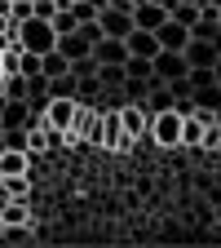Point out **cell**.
Listing matches in <instances>:
<instances>
[{
	"label": "cell",
	"mask_w": 221,
	"mask_h": 248,
	"mask_svg": "<svg viewBox=\"0 0 221 248\" xmlns=\"http://www.w3.org/2000/svg\"><path fill=\"white\" fill-rule=\"evenodd\" d=\"M9 31H14V40H18L27 53H49V49L58 45V31H53L49 18H27L22 27H9Z\"/></svg>",
	"instance_id": "6da1fadb"
},
{
	"label": "cell",
	"mask_w": 221,
	"mask_h": 248,
	"mask_svg": "<svg viewBox=\"0 0 221 248\" xmlns=\"http://www.w3.org/2000/svg\"><path fill=\"white\" fill-rule=\"evenodd\" d=\"M62 71H67V58H62L58 49H49V53H40V76H62Z\"/></svg>",
	"instance_id": "44dd1931"
},
{
	"label": "cell",
	"mask_w": 221,
	"mask_h": 248,
	"mask_svg": "<svg viewBox=\"0 0 221 248\" xmlns=\"http://www.w3.org/2000/svg\"><path fill=\"white\" fill-rule=\"evenodd\" d=\"M5 204H9V195H5V191H0V208H5Z\"/></svg>",
	"instance_id": "f546056e"
},
{
	"label": "cell",
	"mask_w": 221,
	"mask_h": 248,
	"mask_svg": "<svg viewBox=\"0 0 221 248\" xmlns=\"http://www.w3.org/2000/svg\"><path fill=\"white\" fill-rule=\"evenodd\" d=\"M93 58H98V62H124V58H129V49H124V40L102 36L98 45H93Z\"/></svg>",
	"instance_id": "9a60e30c"
},
{
	"label": "cell",
	"mask_w": 221,
	"mask_h": 248,
	"mask_svg": "<svg viewBox=\"0 0 221 248\" xmlns=\"http://www.w3.org/2000/svg\"><path fill=\"white\" fill-rule=\"evenodd\" d=\"M98 27H102V36H111V40H124V36H129V31H133V14H124V9H102L98 14Z\"/></svg>",
	"instance_id": "52a82bcc"
},
{
	"label": "cell",
	"mask_w": 221,
	"mask_h": 248,
	"mask_svg": "<svg viewBox=\"0 0 221 248\" xmlns=\"http://www.w3.org/2000/svg\"><path fill=\"white\" fill-rule=\"evenodd\" d=\"M124 80H129L124 76V62H98V84L102 89H119Z\"/></svg>",
	"instance_id": "e0dca14e"
},
{
	"label": "cell",
	"mask_w": 221,
	"mask_h": 248,
	"mask_svg": "<svg viewBox=\"0 0 221 248\" xmlns=\"http://www.w3.org/2000/svg\"><path fill=\"white\" fill-rule=\"evenodd\" d=\"M53 49H58L62 58H67V62H71V58H84V53H93V45L80 36V31H67V36H58V45H53Z\"/></svg>",
	"instance_id": "4fadbf2b"
},
{
	"label": "cell",
	"mask_w": 221,
	"mask_h": 248,
	"mask_svg": "<svg viewBox=\"0 0 221 248\" xmlns=\"http://www.w3.org/2000/svg\"><path fill=\"white\" fill-rule=\"evenodd\" d=\"M5 102H9V98H5V93H0V115H5Z\"/></svg>",
	"instance_id": "f1b7e54d"
},
{
	"label": "cell",
	"mask_w": 221,
	"mask_h": 248,
	"mask_svg": "<svg viewBox=\"0 0 221 248\" xmlns=\"http://www.w3.org/2000/svg\"><path fill=\"white\" fill-rule=\"evenodd\" d=\"M115 115H119V129L129 133L133 142H137V138H146V124H150V111H146L142 102H129V107H119Z\"/></svg>",
	"instance_id": "5b68a950"
},
{
	"label": "cell",
	"mask_w": 221,
	"mask_h": 248,
	"mask_svg": "<svg viewBox=\"0 0 221 248\" xmlns=\"http://www.w3.org/2000/svg\"><path fill=\"white\" fill-rule=\"evenodd\" d=\"M212 49H217V58H221V31H217V36H212Z\"/></svg>",
	"instance_id": "4316f807"
},
{
	"label": "cell",
	"mask_w": 221,
	"mask_h": 248,
	"mask_svg": "<svg viewBox=\"0 0 221 248\" xmlns=\"http://www.w3.org/2000/svg\"><path fill=\"white\" fill-rule=\"evenodd\" d=\"M217 169H221V160H217Z\"/></svg>",
	"instance_id": "836d02e7"
},
{
	"label": "cell",
	"mask_w": 221,
	"mask_h": 248,
	"mask_svg": "<svg viewBox=\"0 0 221 248\" xmlns=\"http://www.w3.org/2000/svg\"><path fill=\"white\" fill-rule=\"evenodd\" d=\"M9 222H31V213H27V200H9L5 208H0V226H9Z\"/></svg>",
	"instance_id": "ffe728a7"
},
{
	"label": "cell",
	"mask_w": 221,
	"mask_h": 248,
	"mask_svg": "<svg viewBox=\"0 0 221 248\" xmlns=\"http://www.w3.org/2000/svg\"><path fill=\"white\" fill-rule=\"evenodd\" d=\"M75 98H49V107H44V124L53 133H67L71 129V120H75Z\"/></svg>",
	"instance_id": "277c9868"
},
{
	"label": "cell",
	"mask_w": 221,
	"mask_h": 248,
	"mask_svg": "<svg viewBox=\"0 0 221 248\" xmlns=\"http://www.w3.org/2000/svg\"><path fill=\"white\" fill-rule=\"evenodd\" d=\"M164 18H168L164 0H142V5H133V27H142V31H155Z\"/></svg>",
	"instance_id": "ba28073f"
},
{
	"label": "cell",
	"mask_w": 221,
	"mask_h": 248,
	"mask_svg": "<svg viewBox=\"0 0 221 248\" xmlns=\"http://www.w3.org/2000/svg\"><path fill=\"white\" fill-rule=\"evenodd\" d=\"M0 239H5V244H27V239H31V222H9V226H0Z\"/></svg>",
	"instance_id": "7402d4cb"
},
{
	"label": "cell",
	"mask_w": 221,
	"mask_h": 248,
	"mask_svg": "<svg viewBox=\"0 0 221 248\" xmlns=\"http://www.w3.org/2000/svg\"><path fill=\"white\" fill-rule=\"evenodd\" d=\"M75 89H80V80L71 71H62V76L49 80V98H75Z\"/></svg>",
	"instance_id": "ac0fdd59"
},
{
	"label": "cell",
	"mask_w": 221,
	"mask_h": 248,
	"mask_svg": "<svg viewBox=\"0 0 221 248\" xmlns=\"http://www.w3.org/2000/svg\"><path fill=\"white\" fill-rule=\"evenodd\" d=\"M124 89H129V102H142L146 98V80H124Z\"/></svg>",
	"instance_id": "484cf974"
},
{
	"label": "cell",
	"mask_w": 221,
	"mask_h": 248,
	"mask_svg": "<svg viewBox=\"0 0 221 248\" xmlns=\"http://www.w3.org/2000/svg\"><path fill=\"white\" fill-rule=\"evenodd\" d=\"M75 31H80V36H84L88 45H98V40H102V27H98V18H84V22L75 27Z\"/></svg>",
	"instance_id": "d4e9b609"
},
{
	"label": "cell",
	"mask_w": 221,
	"mask_h": 248,
	"mask_svg": "<svg viewBox=\"0 0 221 248\" xmlns=\"http://www.w3.org/2000/svg\"><path fill=\"white\" fill-rule=\"evenodd\" d=\"M150 71L160 76L164 84L168 80H181V76H191V62H186V53H177V49H160L150 58Z\"/></svg>",
	"instance_id": "3957f363"
},
{
	"label": "cell",
	"mask_w": 221,
	"mask_h": 248,
	"mask_svg": "<svg viewBox=\"0 0 221 248\" xmlns=\"http://www.w3.org/2000/svg\"><path fill=\"white\" fill-rule=\"evenodd\" d=\"M212 76H217V84H221V58H217V67H212Z\"/></svg>",
	"instance_id": "83f0119b"
},
{
	"label": "cell",
	"mask_w": 221,
	"mask_h": 248,
	"mask_svg": "<svg viewBox=\"0 0 221 248\" xmlns=\"http://www.w3.org/2000/svg\"><path fill=\"white\" fill-rule=\"evenodd\" d=\"M0 191H5L9 200H27V195H31V173H9V177H0Z\"/></svg>",
	"instance_id": "2e32d148"
},
{
	"label": "cell",
	"mask_w": 221,
	"mask_h": 248,
	"mask_svg": "<svg viewBox=\"0 0 221 248\" xmlns=\"http://www.w3.org/2000/svg\"><path fill=\"white\" fill-rule=\"evenodd\" d=\"M49 22H53V31H58V36H67V31H75V27H80V18H75L67 5H58V14H53Z\"/></svg>",
	"instance_id": "cb8c5ba5"
},
{
	"label": "cell",
	"mask_w": 221,
	"mask_h": 248,
	"mask_svg": "<svg viewBox=\"0 0 221 248\" xmlns=\"http://www.w3.org/2000/svg\"><path fill=\"white\" fill-rule=\"evenodd\" d=\"M217 22H221V9H217Z\"/></svg>",
	"instance_id": "d6a6232c"
},
{
	"label": "cell",
	"mask_w": 221,
	"mask_h": 248,
	"mask_svg": "<svg viewBox=\"0 0 221 248\" xmlns=\"http://www.w3.org/2000/svg\"><path fill=\"white\" fill-rule=\"evenodd\" d=\"M0 124H5V129H27V124H31V107H27V98L5 102V115H0Z\"/></svg>",
	"instance_id": "5bb4252c"
},
{
	"label": "cell",
	"mask_w": 221,
	"mask_h": 248,
	"mask_svg": "<svg viewBox=\"0 0 221 248\" xmlns=\"http://www.w3.org/2000/svg\"><path fill=\"white\" fill-rule=\"evenodd\" d=\"M62 5H75V0H62Z\"/></svg>",
	"instance_id": "4dcf8cb0"
},
{
	"label": "cell",
	"mask_w": 221,
	"mask_h": 248,
	"mask_svg": "<svg viewBox=\"0 0 221 248\" xmlns=\"http://www.w3.org/2000/svg\"><path fill=\"white\" fill-rule=\"evenodd\" d=\"M217 31H221V22H217V9L199 5V14H195V22H191V36H195V40H212Z\"/></svg>",
	"instance_id": "8fae6325"
},
{
	"label": "cell",
	"mask_w": 221,
	"mask_h": 248,
	"mask_svg": "<svg viewBox=\"0 0 221 248\" xmlns=\"http://www.w3.org/2000/svg\"><path fill=\"white\" fill-rule=\"evenodd\" d=\"M27 169H31V151H18V146H5V151H0V177L27 173Z\"/></svg>",
	"instance_id": "7c38bea8"
},
{
	"label": "cell",
	"mask_w": 221,
	"mask_h": 248,
	"mask_svg": "<svg viewBox=\"0 0 221 248\" xmlns=\"http://www.w3.org/2000/svg\"><path fill=\"white\" fill-rule=\"evenodd\" d=\"M155 40H160V49H186V40H191V27L177 22V18H164L160 27H155Z\"/></svg>",
	"instance_id": "8992f818"
},
{
	"label": "cell",
	"mask_w": 221,
	"mask_h": 248,
	"mask_svg": "<svg viewBox=\"0 0 221 248\" xmlns=\"http://www.w3.org/2000/svg\"><path fill=\"white\" fill-rule=\"evenodd\" d=\"M124 76H129V80H146V76H150V58L129 53V58H124Z\"/></svg>",
	"instance_id": "603a6c76"
},
{
	"label": "cell",
	"mask_w": 221,
	"mask_h": 248,
	"mask_svg": "<svg viewBox=\"0 0 221 248\" xmlns=\"http://www.w3.org/2000/svg\"><path fill=\"white\" fill-rule=\"evenodd\" d=\"M186 62H191V67H217V49H212V40H186Z\"/></svg>",
	"instance_id": "30bf717a"
},
{
	"label": "cell",
	"mask_w": 221,
	"mask_h": 248,
	"mask_svg": "<svg viewBox=\"0 0 221 248\" xmlns=\"http://www.w3.org/2000/svg\"><path fill=\"white\" fill-rule=\"evenodd\" d=\"M124 49H129V53H137V58H155V53H160V40H155V31L133 27L129 36H124Z\"/></svg>",
	"instance_id": "9c48e42d"
},
{
	"label": "cell",
	"mask_w": 221,
	"mask_h": 248,
	"mask_svg": "<svg viewBox=\"0 0 221 248\" xmlns=\"http://www.w3.org/2000/svg\"><path fill=\"white\" fill-rule=\"evenodd\" d=\"M181 120H186V115H177L173 107H168V111H155L150 124H146V138H150V142H160L164 151H173V146L181 142Z\"/></svg>",
	"instance_id": "7a4b0ae2"
},
{
	"label": "cell",
	"mask_w": 221,
	"mask_h": 248,
	"mask_svg": "<svg viewBox=\"0 0 221 248\" xmlns=\"http://www.w3.org/2000/svg\"><path fill=\"white\" fill-rule=\"evenodd\" d=\"M0 151H5V138H0Z\"/></svg>",
	"instance_id": "1f68e13d"
},
{
	"label": "cell",
	"mask_w": 221,
	"mask_h": 248,
	"mask_svg": "<svg viewBox=\"0 0 221 248\" xmlns=\"http://www.w3.org/2000/svg\"><path fill=\"white\" fill-rule=\"evenodd\" d=\"M67 71H71L75 80H88V76H98V58H93V53H84V58H71V62H67Z\"/></svg>",
	"instance_id": "d6986e66"
}]
</instances>
